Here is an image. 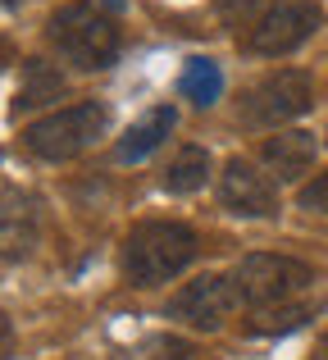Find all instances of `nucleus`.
Returning a JSON list of instances; mask_svg holds the SVG:
<instances>
[{"label": "nucleus", "instance_id": "nucleus-1", "mask_svg": "<svg viewBox=\"0 0 328 360\" xmlns=\"http://www.w3.org/2000/svg\"><path fill=\"white\" fill-rule=\"evenodd\" d=\"M46 41L60 51L64 64L82 73L110 69L119 60V27L105 9L87 5V0H73V5H60L46 23Z\"/></svg>", "mask_w": 328, "mask_h": 360}, {"label": "nucleus", "instance_id": "nucleus-2", "mask_svg": "<svg viewBox=\"0 0 328 360\" xmlns=\"http://www.w3.org/2000/svg\"><path fill=\"white\" fill-rule=\"evenodd\" d=\"M196 260V233L173 219H146L124 242V274L137 288L169 283Z\"/></svg>", "mask_w": 328, "mask_h": 360}, {"label": "nucleus", "instance_id": "nucleus-3", "mask_svg": "<svg viewBox=\"0 0 328 360\" xmlns=\"http://www.w3.org/2000/svg\"><path fill=\"white\" fill-rule=\"evenodd\" d=\"M105 123H110L105 105L82 101V105H64V110H55V115L37 119L32 128L23 132V141H27V150L41 155V160H73L87 146H96Z\"/></svg>", "mask_w": 328, "mask_h": 360}, {"label": "nucleus", "instance_id": "nucleus-4", "mask_svg": "<svg viewBox=\"0 0 328 360\" xmlns=\"http://www.w3.org/2000/svg\"><path fill=\"white\" fill-rule=\"evenodd\" d=\"M232 283H237V297L247 306L265 310V306H283L287 297L306 292L315 283L310 264L292 260V255H269V251H256L232 269Z\"/></svg>", "mask_w": 328, "mask_h": 360}, {"label": "nucleus", "instance_id": "nucleus-5", "mask_svg": "<svg viewBox=\"0 0 328 360\" xmlns=\"http://www.w3.org/2000/svg\"><path fill=\"white\" fill-rule=\"evenodd\" d=\"M310 101H315V87L301 69H278V73H269V78H260L256 87L242 96L237 115H242L247 128H278V123L306 115Z\"/></svg>", "mask_w": 328, "mask_h": 360}, {"label": "nucleus", "instance_id": "nucleus-6", "mask_svg": "<svg viewBox=\"0 0 328 360\" xmlns=\"http://www.w3.org/2000/svg\"><path fill=\"white\" fill-rule=\"evenodd\" d=\"M315 27H320V5L315 0H274L256 18V27L247 37V51L278 60V55H292L296 46L310 41Z\"/></svg>", "mask_w": 328, "mask_h": 360}, {"label": "nucleus", "instance_id": "nucleus-7", "mask_svg": "<svg viewBox=\"0 0 328 360\" xmlns=\"http://www.w3.org/2000/svg\"><path fill=\"white\" fill-rule=\"evenodd\" d=\"M237 301L242 297L232 274H201L196 283H187L169 297V319H183L192 328H219Z\"/></svg>", "mask_w": 328, "mask_h": 360}, {"label": "nucleus", "instance_id": "nucleus-8", "mask_svg": "<svg viewBox=\"0 0 328 360\" xmlns=\"http://www.w3.org/2000/svg\"><path fill=\"white\" fill-rule=\"evenodd\" d=\"M219 196L242 219H269V214H278V187L269 183L256 165H247V160H237V155H232L219 174Z\"/></svg>", "mask_w": 328, "mask_h": 360}, {"label": "nucleus", "instance_id": "nucleus-9", "mask_svg": "<svg viewBox=\"0 0 328 360\" xmlns=\"http://www.w3.org/2000/svg\"><path fill=\"white\" fill-rule=\"evenodd\" d=\"M260 155H265V165L278 174V183H292V178H301L306 169L315 165V155H320V141H315V132H278V137H269L265 146H260Z\"/></svg>", "mask_w": 328, "mask_h": 360}, {"label": "nucleus", "instance_id": "nucleus-10", "mask_svg": "<svg viewBox=\"0 0 328 360\" xmlns=\"http://www.w3.org/2000/svg\"><path fill=\"white\" fill-rule=\"evenodd\" d=\"M173 123H178V115H173V105H155L146 119H137L133 128L124 132V141H119V160L124 165H137V160H146L155 146L173 132Z\"/></svg>", "mask_w": 328, "mask_h": 360}, {"label": "nucleus", "instance_id": "nucleus-11", "mask_svg": "<svg viewBox=\"0 0 328 360\" xmlns=\"http://www.w3.org/2000/svg\"><path fill=\"white\" fill-rule=\"evenodd\" d=\"M60 96H64L60 69L46 64V60H23V78H18L14 105L18 110H41V105H51V101H60Z\"/></svg>", "mask_w": 328, "mask_h": 360}, {"label": "nucleus", "instance_id": "nucleus-12", "mask_svg": "<svg viewBox=\"0 0 328 360\" xmlns=\"http://www.w3.org/2000/svg\"><path fill=\"white\" fill-rule=\"evenodd\" d=\"M315 310H320V301H301V306H265L256 310V315L247 319V333L251 338H283L292 333V328H301L306 319H315Z\"/></svg>", "mask_w": 328, "mask_h": 360}, {"label": "nucleus", "instance_id": "nucleus-13", "mask_svg": "<svg viewBox=\"0 0 328 360\" xmlns=\"http://www.w3.org/2000/svg\"><path fill=\"white\" fill-rule=\"evenodd\" d=\"M205 178H210V150L205 146H183L173 155V165L164 169V192L187 196V192H196V187H205Z\"/></svg>", "mask_w": 328, "mask_h": 360}, {"label": "nucleus", "instance_id": "nucleus-14", "mask_svg": "<svg viewBox=\"0 0 328 360\" xmlns=\"http://www.w3.org/2000/svg\"><path fill=\"white\" fill-rule=\"evenodd\" d=\"M178 91H183L192 105H214L219 101V91H223V73H219V64L214 60H187L183 64V78H178Z\"/></svg>", "mask_w": 328, "mask_h": 360}, {"label": "nucleus", "instance_id": "nucleus-15", "mask_svg": "<svg viewBox=\"0 0 328 360\" xmlns=\"http://www.w3.org/2000/svg\"><path fill=\"white\" fill-rule=\"evenodd\" d=\"M260 5H265V0H214V14H219L228 27H247Z\"/></svg>", "mask_w": 328, "mask_h": 360}, {"label": "nucleus", "instance_id": "nucleus-16", "mask_svg": "<svg viewBox=\"0 0 328 360\" xmlns=\"http://www.w3.org/2000/svg\"><path fill=\"white\" fill-rule=\"evenodd\" d=\"M301 205H306V210L328 214V174H320L315 183H306V187H301Z\"/></svg>", "mask_w": 328, "mask_h": 360}, {"label": "nucleus", "instance_id": "nucleus-17", "mask_svg": "<svg viewBox=\"0 0 328 360\" xmlns=\"http://www.w3.org/2000/svg\"><path fill=\"white\" fill-rule=\"evenodd\" d=\"M151 360H192V342H183V338H160V342H151Z\"/></svg>", "mask_w": 328, "mask_h": 360}]
</instances>
